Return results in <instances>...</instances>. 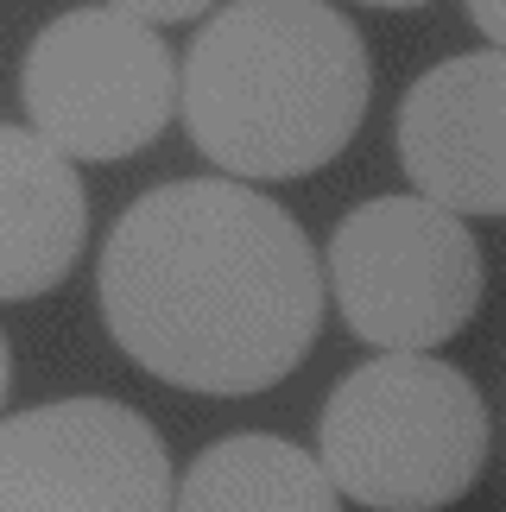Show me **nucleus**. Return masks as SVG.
I'll return each instance as SVG.
<instances>
[{
	"mask_svg": "<svg viewBox=\"0 0 506 512\" xmlns=\"http://www.w3.org/2000/svg\"><path fill=\"white\" fill-rule=\"evenodd\" d=\"M102 317L133 361L184 392H266L310 354L323 272L304 228L235 177L159 184L102 247Z\"/></svg>",
	"mask_w": 506,
	"mask_h": 512,
	"instance_id": "1",
	"label": "nucleus"
},
{
	"mask_svg": "<svg viewBox=\"0 0 506 512\" xmlns=\"http://www.w3.org/2000/svg\"><path fill=\"white\" fill-rule=\"evenodd\" d=\"M367 45L323 0H228L203 19L178 95L197 152L228 177H304L355 140Z\"/></svg>",
	"mask_w": 506,
	"mask_h": 512,
	"instance_id": "2",
	"label": "nucleus"
},
{
	"mask_svg": "<svg viewBox=\"0 0 506 512\" xmlns=\"http://www.w3.org/2000/svg\"><path fill=\"white\" fill-rule=\"evenodd\" d=\"M329 487L374 512L456 506L488 462V405L431 354H380L329 392L317 430Z\"/></svg>",
	"mask_w": 506,
	"mask_h": 512,
	"instance_id": "3",
	"label": "nucleus"
},
{
	"mask_svg": "<svg viewBox=\"0 0 506 512\" xmlns=\"http://www.w3.org/2000/svg\"><path fill=\"white\" fill-rule=\"evenodd\" d=\"M32 133L57 159H133L178 108L171 45L114 7H76L32 38L19 70Z\"/></svg>",
	"mask_w": 506,
	"mask_h": 512,
	"instance_id": "4",
	"label": "nucleus"
},
{
	"mask_svg": "<svg viewBox=\"0 0 506 512\" xmlns=\"http://www.w3.org/2000/svg\"><path fill=\"white\" fill-rule=\"evenodd\" d=\"M329 291L348 329L386 354L450 342L481 304V247L424 196H374L329 234Z\"/></svg>",
	"mask_w": 506,
	"mask_h": 512,
	"instance_id": "5",
	"label": "nucleus"
},
{
	"mask_svg": "<svg viewBox=\"0 0 506 512\" xmlns=\"http://www.w3.org/2000/svg\"><path fill=\"white\" fill-rule=\"evenodd\" d=\"M0 512H171L165 437L121 399H57L0 424Z\"/></svg>",
	"mask_w": 506,
	"mask_h": 512,
	"instance_id": "6",
	"label": "nucleus"
},
{
	"mask_svg": "<svg viewBox=\"0 0 506 512\" xmlns=\"http://www.w3.org/2000/svg\"><path fill=\"white\" fill-rule=\"evenodd\" d=\"M399 159L424 203L450 215L506 209V57L500 51L450 57L405 89Z\"/></svg>",
	"mask_w": 506,
	"mask_h": 512,
	"instance_id": "7",
	"label": "nucleus"
},
{
	"mask_svg": "<svg viewBox=\"0 0 506 512\" xmlns=\"http://www.w3.org/2000/svg\"><path fill=\"white\" fill-rule=\"evenodd\" d=\"M89 234L83 177L26 127H0V304L38 298L76 266Z\"/></svg>",
	"mask_w": 506,
	"mask_h": 512,
	"instance_id": "8",
	"label": "nucleus"
},
{
	"mask_svg": "<svg viewBox=\"0 0 506 512\" xmlns=\"http://www.w3.org/2000/svg\"><path fill=\"white\" fill-rule=\"evenodd\" d=\"M171 512H342L317 456L285 437H222L171 481Z\"/></svg>",
	"mask_w": 506,
	"mask_h": 512,
	"instance_id": "9",
	"label": "nucleus"
},
{
	"mask_svg": "<svg viewBox=\"0 0 506 512\" xmlns=\"http://www.w3.org/2000/svg\"><path fill=\"white\" fill-rule=\"evenodd\" d=\"M114 13H127V19H140V26H171V19H203L216 0H108Z\"/></svg>",
	"mask_w": 506,
	"mask_h": 512,
	"instance_id": "10",
	"label": "nucleus"
},
{
	"mask_svg": "<svg viewBox=\"0 0 506 512\" xmlns=\"http://www.w3.org/2000/svg\"><path fill=\"white\" fill-rule=\"evenodd\" d=\"M469 13H475L481 38H488V51H500V38H506V13H500V0H469Z\"/></svg>",
	"mask_w": 506,
	"mask_h": 512,
	"instance_id": "11",
	"label": "nucleus"
},
{
	"mask_svg": "<svg viewBox=\"0 0 506 512\" xmlns=\"http://www.w3.org/2000/svg\"><path fill=\"white\" fill-rule=\"evenodd\" d=\"M7 380H13V361H7V342H0V405H7Z\"/></svg>",
	"mask_w": 506,
	"mask_h": 512,
	"instance_id": "12",
	"label": "nucleus"
},
{
	"mask_svg": "<svg viewBox=\"0 0 506 512\" xmlns=\"http://www.w3.org/2000/svg\"><path fill=\"white\" fill-rule=\"evenodd\" d=\"M367 7H424V0H367Z\"/></svg>",
	"mask_w": 506,
	"mask_h": 512,
	"instance_id": "13",
	"label": "nucleus"
}]
</instances>
